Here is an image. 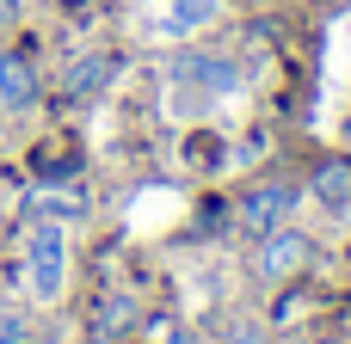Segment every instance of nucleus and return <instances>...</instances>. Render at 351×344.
<instances>
[{
  "instance_id": "f257e3e1",
  "label": "nucleus",
  "mask_w": 351,
  "mask_h": 344,
  "mask_svg": "<svg viewBox=\"0 0 351 344\" xmlns=\"http://www.w3.org/2000/svg\"><path fill=\"white\" fill-rule=\"evenodd\" d=\"M68 283V222H37L25 240V289L31 302H56Z\"/></svg>"
},
{
  "instance_id": "f03ea898",
  "label": "nucleus",
  "mask_w": 351,
  "mask_h": 344,
  "mask_svg": "<svg viewBox=\"0 0 351 344\" xmlns=\"http://www.w3.org/2000/svg\"><path fill=\"white\" fill-rule=\"evenodd\" d=\"M308 265H315V240H308L302 228H290V222L253 240V277H259L265 289H284V283H296Z\"/></svg>"
},
{
  "instance_id": "7ed1b4c3",
  "label": "nucleus",
  "mask_w": 351,
  "mask_h": 344,
  "mask_svg": "<svg viewBox=\"0 0 351 344\" xmlns=\"http://www.w3.org/2000/svg\"><path fill=\"white\" fill-rule=\"evenodd\" d=\"M173 86L185 98H197V105H222V98L241 92V62H228L216 49H185L173 62Z\"/></svg>"
},
{
  "instance_id": "20e7f679",
  "label": "nucleus",
  "mask_w": 351,
  "mask_h": 344,
  "mask_svg": "<svg viewBox=\"0 0 351 344\" xmlns=\"http://www.w3.org/2000/svg\"><path fill=\"white\" fill-rule=\"evenodd\" d=\"M296 203H302V191L296 185H253L247 197H241V209H234V222H241V234H271V228H284L290 215H296Z\"/></svg>"
},
{
  "instance_id": "39448f33",
  "label": "nucleus",
  "mask_w": 351,
  "mask_h": 344,
  "mask_svg": "<svg viewBox=\"0 0 351 344\" xmlns=\"http://www.w3.org/2000/svg\"><path fill=\"white\" fill-rule=\"evenodd\" d=\"M222 12V0H142V25L148 37H197L210 18Z\"/></svg>"
},
{
  "instance_id": "423d86ee",
  "label": "nucleus",
  "mask_w": 351,
  "mask_h": 344,
  "mask_svg": "<svg viewBox=\"0 0 351 344\" xmlns=\"http://www.w3.org/2000/svg\"><path fill=\"white\" fill-rule=\"evenodd\" d=\"M37 68L25 62V55H12V49H0V111H31L37 105Z\"/></svg>"
},
{
  "instance_id": "0eeeda50",
  "label": "nucleus",
  "mask_w": 351,
  "mask_h": 344,
  "mask_svg": "<svg viewBox=\"0 0 351 344\" xmlns=\"http://www.w3.org/2000/svg\"><path fill=\"white\" fill-rule=\"evenodd\" d=\"M25 203H31V215H43V222H80V215H86V191H80V185H62V178H56V185H31Z\"/></svg>"
},
{
  "instance_id": "6e6552de",
  "label": "nucleus",
  "mask_w": 351,
  "mask_h": 344,
  "mask_svg": "<svg viewBox=\"0 0 351 344\" xmlns=\"http://www.w3.org/2000/svg\"><path fill=\"white\" fill-rule=\"evenodd\" d=\"M308 191H315L327 209H339V215H346V209H351V154L321 160V166H315V178H308Z\"/></svg>"
},
{
  "instance_id": "1a4fd4ad",
  "label": "nucleus",
  "mask_w": 351,
  "mask_h": 344,
  "mask_svg": "<svg viewBox=\"0 0 351 344\" xmlns=\"http://www.w3.org/2000/svg\"><path fill=\"white\" fill-rule=\"evenodd\" d=\"M111 74H117V62H111V55H80V62L68 68L62 92H68V98H93V92H99V86H105Z\"/></svg>"
},
{
  "instance_id": "9d476101",
  "label": "nucleus",
  "mask_w": 351,
  "mask_h": 344,
  "mask_svg": "<svg viewBox=\"0 0 351 344\" xmlns=\"http://www.w3.org/2000/svg\"><path fill=\"white\" fill-rule=\"evenodd\" d=\"M210 344H265V339H259V326H228L222 339H210Z\"/></svg>"
},
{
  "instance_id": "9b49d317",
  "label": "nucleus",
  "mask_w": 351,
  "mask_h": 344,
  "mask_svg": "<svg viewBox=\"0 0 351 344\" xmlns=\"http://www.w3.org/2000/svg\"><path fill=\"white\" fill-rule=\"evenodd\" d=\"M12 18H19V0H0V31H6Z\"/></svg>"
},
{
  "instance_id": "f8f14e48",
  "label": "nucleus",
  "mask_w": 351,
  "mask_h": 344,
  "mask_svg": "<svg viewBox=\"0 0 351 344\" xmlns=\"http://www.w3.org/2000/svg\"><path fill=\"white\" fill-rule=\"evenodd\" d=\"M247 6H271V0H247Z\"/></svg>"
},
{
  "instance_id": "ddd939ff",
  "label": "nucleus",
  "mask_w": 351,
  "mask_h": 344,
  "mask_svg": "<svg viewBox=\"0 0 351 344\" xmlns=\"http://www.w3.org/2000/svg\"><path fill=\"white\" fill-rule=\"evenodd\" d=\"M68 6H86V0H68Z\"/></svg>"
}]
</instances>
